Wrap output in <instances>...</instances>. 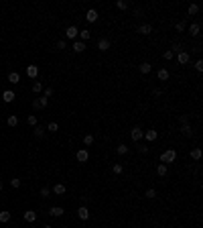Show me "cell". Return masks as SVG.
<instances>
[{
  "label": "cell",
  "instance_id": "cell-3",
  "mask_svg": "<svg viewBox=\"0 0 203 228\" xmlns=\"http://www.w3.org/2000/svg\"><path fill=\"white\" fill-rule=\"evenodd\" d=\"M85 19H88V23H96V20L100 19V14H98V10H96V8H89V10H88V14H85Z\"/></svg>",
  "mask_w": 203,
  "mask_h": 228
},
{
  "label": "cell",
  "instance_id": "cell-38",
  "mask_svg": "<svg viewBox=\"0 0 203 228\" xmlns=\"http://www.w3.org/2000/svg\"><path fill=\"white\" fill-rule=\"evenodd\" d=\"M163 57H165L167 61H169V59H173V57H175V53H173V51L169 49V51H165V53H163Z\"/></svg>",
  "mask_w": 203,
  "mask_h": 228
},
{
  "label": "cell",
  "instance_id": "cell-23",
  "mask_svg": "<svg viewBox=\"0 0 203 228\" xmlns=\"http://www.w3.org/2000/svg\"><path fill=\"white\" fill-rule=\"evenodd\" d=\"M35 136H37V139H43V136H45V128L43 126H35Z\"/></svg>",
  "mask_w": 203,
  "mask_h": 228
},
{
  "label": "cell",
  "instance_id": "cell-48",
  "mask_svg": "<svg viewBox=\"0 0 203 228\" xmlns=\"http://www.w3.org/2000/svg\"><path fill=\"white\" fill-rule=\"evenodd\" d=\"M33 108H35V110H39V108H41V106H39V100H33Z\"/></svg>",
  "mask_w": 203,
  "mask_h": 228
},
{
  "label": "cell",
  "instance_id": "cell-50",
  "mask_svg": "<svg viewBox=\"0 0 203 228\" xmlns=\"http://www.w3.org/2000/svg\"><path fill=\"white\" fill-rule=\"evenodd\" d=\"M43 228H53V226H43Z\"/></svg>",
  "mask_w": 203,
  "mask_h": 228
},
{
  "label": "cell",
  "instance_id": "cell-20",
  "mask_svg": "<svg viewBox=\"0 0 203 228\" xmlns=\"http://www.w3.org/2000/svg\"><path fill=\"white\" fill-rule=\"evenodd\" d=\"M19 80H20V75L16 74V71H10V74H8V81H10V84H19Z\"/></svg>",
  "mask_w": 203,
  "mask_h": 228
},
{
  "label": "cell",
  "instance_id": "cell-14",
  "mask_svg": "<svg viewBox=\"0 0 203 228\" xmlns=\"http://www.w3.org/2000/svg\"><path fill=\"white\" fill-rule=\"evenodd\" d=\"M27 75L29 77H37L39 75V67L37 65H27Z\"/></svg>",
  "mask_w": 203,
  "mask_h": 228
},
{
  "label": "cell",
  "instance_id": "cell-22",
  "mask_svg": "<svg viewBox=\"0 0 203 228\" xmlns=\"http://www.w3.org/2000/svg\"><path fill=\"white\" fill-rule=\"evenodd\" d=\"M152 70V65H150L148 61H144V63H140V74H148V71Z\"/></svg>",
  "mask_w": 203,
  "mask_h": 228
},
{
  "label": "cell",
  "instance_id": "cell-36",
  "mask_svg": "<svg viewBox=\"0 0 203 228\" xmlns=\"http://www.w3.org/2000/svg\"><path fill=\"white\" fill-rule=\"evenodd\" d=\"M112 169H114V173H116V175H120V173H122V171H124V167L120 165V163H116V165L112 167Z\"/></svg>",
  "mask_w": 203,
  "mask_h": 228
},
{
  "label": "cell",
  "instance_id": "cell-49",
  "mask_svg": "<svg viewBox=\"0 0 203 228\" xmlns=\"http://www.w3.org/2000/svg\"><path fill=\"white\" fill-rule=\"evenodd\" d=\"M0 192H2V181H0Z\"/></svg>",
  "mask_w": 203,
  "mask_h": 228
},
{
  "label": "cell",
  "instance_id": "cell-47",
  "mask_svg": "<svg viewBox=\"0 0 203 228\" xmlns=\"http://www.w3.org/2000/svg\"><path fill=\"white\" fill-rule=\"evenodd\" d=\"M179 120H181V124H187V122H189V118H187V116H185V114H183V116H181V118H179Z\"/></svg>",
  "mask_w": 203,
  "mask_h": 228
},
{
  "label": "cell",
  "instance_id": "cell-39",
  "mask_svg": "<svg viewBox=\"0 0 203 228\" xmlns=\"http://www.w3.org/2000/svg\"><path fill=\"white\" fill-rule=\"evenodd\" d=\"M195 70L197 71H203V61H201V59H197V61H195Z\"/></svg>",
  "mask_w": 203,
  "mask_h": 228
},
{
  "label": "cell",
  "instance_id": "cell-10",
  "mask_svg": "<svg viewBox=\"0 0 203 228\" xmlns=\"http://www.w3.org/2000/svg\"><path fill=\"white\" fill-rule=\"evenodd\" d=\"M138 33H140V35H150V33H152V27H150V25H140V27H138Z\"/></svg>",
  "mask_w": 203,
  "mask_h": 228
},
{
  "label": "cell",
  "instance_id": "cell-2",
  "mask_svg": "<svg viewBox=\"0 0 203 228\" xmlns=\"http://www.w3.org/2000/svg\"><path fill=\"white\" fill-rule=\"evenodd\" d=\"M130 136H132V141H134V143H138V141H142V136H144V131H142L140 126H134L130 131Z\"/></svg>",
  "mask_w": 203,
  "mask_h": 228
},
{
  "label": "cell",
  "instance_id": "cell-44",
  "mask_svg": "<svg viewBox=\"0 0 203 228\" xmlns=\"http://www.w3.org/2000/svg\"><path fill=\"white\" fill-rule=\"evenodd\" d=\"M53 96V88H45V98H51Z\"/></svg>",
  "mask_w": 203,
  "mask_h": 228
},
{
  "label": "cell",
  "instance_id": "cell-35",
  "mask_svg": "<svg viewBox=\"0 0 203 228\" xmlns=\"http://www.w3.org/2000/svg\"><path fill=\"white\" fill-rule=\"evenodd\" d=\"M116 6H118L120 10H126V8H128V2H124V0H118V2H116Z\"/></svg>",
  "mask_w": 203,
  "mask_h": 228
},
{
  "label": "cell",
  "instance_id": "cell-32",
  "mask_svg": "<svg viewBox=\"0 0 203 228\" xmlns=\"http://www.w3.org/2000/svg\"><path fill=\"white\" fill-rule=\"evenodd\" d=\"M10 220V212H0V222H8Z\"/></svg>",
  "mask_w": 203,
  "mask_h": 228
},
{
  "label": "cell",
  "instance_id": "cell-34",
  "mask_svg": "<svg viewBox=\"0 0 203 228\" xmlns=\"http://www.w3.org/2000/svg\"><path fill=\"white\" fill-rule=\"evenodd\" d=\"M47 104H49V98H39V106H41V108H47Z\"/></svg>",
  "mask_w": 203,
  "mask_h": 228
},
{
  "label": "cell",
  "instance_id": "cell-25",
  "mask_svg": "<svg viewBox=\"0 0 203 228\" xmlns=\"http://www.w3.org/2000/svg\"><path fill=\"white\" fill-rule=\"evenodd\" d=\"M158 80L167 81V80H169V71H167V70H158Z\"/></svg>",
  "mask_w": 203,
  "mask_h": 228
},
{
  "label": "cell",
  "instance_id": "cell-1",
  "mask_svg": "<svg viewBox=\"0 0 203 228\" xmlns=\"http://www.w3.org/2000/svg\"><path fill=\"white\" fill-rule=\"evenodd\" d=\"M175 159H177V151H175V149H169V151H165L161 155V163H165V165H167V163H173Z\"/></svg>",
  "mask_w": 203,
  "mask_h": 228
},
{
  "label": "cell",
  "instance_id": "cell-13",
  "mask_svg": "<svg viewBox=\"0 0 203 228\" xmlns=\"http://www.w3.org/2000/svg\"><path fill=\"white\" fill-rule=\"evenodd\" d=\"M49 214H51V216H55V218H59V216H63V214H65V210L59 208V206H55V208L49 210Z\"/></svg>",
  "mask_w": 203,
  "mask_h": 228
},
{
  "label": "cell",
  "instance_id": "cell-12",
  "mask_svg": "<svg viewBox=\"0 0 203 228\" xmlns=\"http://www.w3.org/2000/svg\"><path fill=\"white\" fill-rule=\"evenodd\" d=\"M181 132H183L185 136H193V135H195V132H193V128H191V124H189V122L181 126Z\"/></svg>",
  "mask_w": 203,
  "mask_h": 228
},
{
  "label": "cell",
  "instance_id": "cell-19",
  "mask_svg": "<svg viewBox=\"0 0 203 228\" xmlns=\"http://www.w3.org/2000/svg\"><path fill=\"white\" fill-rule=\"evenodd\" d=\"M157 136H158L157 131H146V132H144V139H146V141H157Z\"/></svg>",
  "mask_w": 203,
  "mask_h": 228
},
{
  "label": "cell",
  "instance_id": "cell-16",
  "mask_svg": "<svg viewBox=\"0 0 203 228\" xmlns=\"http://www.w3.org/2000/svg\"><path fill=\"white\" fill-rule=\"evenodd\" d=\"M65 192H67V187L63 186V183H57V186L53 187V193H57V196H63Z\"/></svg>",
  "mask_w": 203,
  "mask_h": 228
},
{
  "label": "cell",
  "instance_id": "cell-43",
  "mask_svg": "<svg viewBox=\"0 0 203 228\" xmlns=\"http://www.w3.org/2000/svg\"><path fill=\"white\" fill-rule=\"evenodd\" d=\"M138 153H140V155L148 153V147H144V145H140V147H138Z\"/></svg>",
  "mask_w": 203,
  "mask_h": 228
},
{
  "label": "cell",
  "instance_id": "cell-28",
  "mask_svg": "<svg viewBox=\"0 0 203 228\" xmlns=\"http://www.w3.org/2000/svg\"><path fill=\"white\" fill-rule=\"evenodd\" d=\"M47 131H49V132H57L59 131V124L57 122H49V124H47Z\"/></svg>",
  "mask_w": 203,
  "mask_h": 228
},
{
  "label": "cell",
  "instance_id": "cell-26",
  "mask_svg": "<svg viewBox=\"0 0 203 228\" xmlns=\"http://www.w3.org/2000/svg\"><path fill=\"white\" fill-rule=\"evenodd\" d=\"M6 122H8V126H16V124H19V118L12 114V116H8V118H6Z\"/></svg>",
  "mask_w": 203,
  "mask_h": 228
},
{
  "label": "cell",
  "instance_id": "cell-7",
  "mask_svg": "<svg viewBox=\"0 0 203 228\" xmlns=\"http://www.w3.org/2000/svg\"><path fill=\"white\" fill-rule=\"evenodd\" d=\"M77 216H79L81 220H88L89 218V210L85 208V206H81V208H77Z\"/></svg>",
  "mask_w": 203,
  "mask_h": 228
},
{
  "label": "cell",
  "instance_id": "cell-40",
  "mask_svg": "<svg viewBox=\"0 0 203 228\" xmlns=\"http://www.w3.org/2000/svg\"><path fill=\"white\" fill-rule=\"evenodd\" d=\"M29 124H31V126H37V116H29Z\"/></svg>",
  "mask_w": 203,
  "mask_h": 228
},
{
  "label": "cell",
  "instance_id": "cell-27",
  "mask_svg": "<svg viewBox=\"0 0 203 228\" xmlns=\"http://www.w3.org/2000/svg\"><path fill=\"white\" fill-rule=\"evenodd\" d=\"M191 159H195V161H197V159H201V149H191Z\"/></svg>",
  "mask_w": 203,
  "mask_h": 228
},
{
  "label": "cell",
  "instance_id": "cell-30",
  "mask_svg": "<svg viewBox=\"0 0 203 228\" xmlns=\"http://www.w3.org/2000/svg\"><path fill=\"white\" fill-rule=\"evenodd\" d=\"M83 145H85V147L93 145V135H85V136H83Z\"/></svg>",
  "mask_w": 203,
  "mask_h": 228
},
{
  "label": "cell",
  "instance_id": "cell-11",
  "mask_svg": "<svg viewBox=\"0 0 203 228\" xmlns=\"http://www.w3.org/2000/svg\"><path fill=\"white\" fill-rule=\"evenodd\" d=\"M73 51H75V53H83V51H85V43L73 41Z\"/></svg>",
  "mask_w": 203,
  "mask_h": 228
},
{
  "label": "cell",
  "instance_id": "cell-9",
  "mask_svg": "<svg viewBox=\"0 0 203 228\" xmlns=\"http://www.w3.org/2000/svg\"><path fill=\"white\" fill-rule=\"evenodd\" d=\"M23 218H24L27 222H35V220H37V212H33V210H27V212L23 214Z\"/></svg>",
  "mask_w": 203,
  "mask_h": 228
},
{
  "label": "cell",
  "instance_id": "cell-18",
  "mask_svg": "<svg viewBox=\"0 0 203 228\" xmlns=\"http://www.w3.org/2000/svg\"><path fill=\"white\" fill-rule=\"evenodd\" d=\"M14 98H16V96H14V92H10V90H6V92L2 94V100H4V102H12Z\"/></svg>",
  "mask_w": 203,
  "mask_h": 228
},
{
  "label": "cell",
  "instance_id": "cell-21",
  "mask_svg": "<svg viewBox=\"0 0 203 228\" xmlns=\"http://www.w3.org/2000/svg\"><path fill=\"white\" fill-rule=\"evenodd\" d=\"M89 37H92V33H89L88 29H83V31H79V39H81V43H85V41H88Z\"/></svg>",
  "mask_w": 203,
  "mask_h": 228
},
{
  "label": "cell",
  "instance_id": "cell-4",
  "mask_svg": "<svg viewBox=\"0 0 203 228\" xmlns=\"http://www.w3.org/2000/svg\"><path fill=\"white\" fill-rule=\"evenodd\" d=\"M65 35H67V39H73V41H77V35H79V31H77V27H67V31H65Z\"/></svg>",
  "mask_w": 203,
  "mask_h": 228
},
{
  "label": "cell",
  "instance_id": "cell-5",
  "mask_svg": "<svg viewBox=\"0 0 203 228\" xmlns=\"http://www.w3.org/2000/svg\"><path fill=\"white\" fill-rule=\"evenodd\" d=\"M189 59H191V57H189V53H187V51H181V53L177 55V61H179L181 65H187V63H189Z\"/></svg>",
  "mask_w": 203,
  "mask_h": 228
},
{
  "label": "cell",
  "instance_id": "cell-46",
  "mask_svg": "<svg viewBox=\"0 0 203 228\" xmlns=\"http://www.w3.org/2000/svg\"><path fill=\"white\" fill-rule=\"evenodd\" d=\"M57 49H65V41H63V39L57 43Z\"/></svg>",
  "mask_w": 203,
  "mask_h": 228
},
{
  "label": "cell",
  "instance_id": "cell-41",
  "mask_svg": "<svg viewBox=\"0 0 203 228\" xmlns=\"http://www.w3.org/2000/svg\"><path fill=\"white\" fill-rule=\"evenodd\" d=\"M10 186L14 187V190H16V187H20V179H10Z\"/></svg>",
  "mask_w": 203,
  "mask_h": 228
},
{
  "label": "cell",
  "instance_id": "cell-42",
  "mask_svg": "<svg viewBox=\"0 0 203 228\" xmlns=\"http://www.w3.org/2000/svg\"><path fill=\"white\" fill-rule=\"evenodd\" d=\"M173 53H175V51H177V53H181V43H175V45H173Z\"/></svg>",
  "mask_w": 203,
  "mask_h": 228
},
{
  "label": "cell",
  "instance_id": "cell-15",
  "mask_svg": "<svg viewBox=\"0 0 203 228\" xmlns=\"http://www.w3.org/2000/svg\"><path fill=\"white\" fill-rule=\"evenodd\" d=\"M167 171H169V169H167V165H165V163H158V165H157V175L165 177V175H167Z\"/></svg>",
  "mask_w": 203,
  "mask_h": 228
},
{
  "label": "cell",
  "instance_id": "cell-8",
  "mask_svg": "<svg viewBox=\"0 0 203 228\" xmlns=\"http://www.w3.org/2000/svg\"><path fill=\"white\" fill-rule=\"evenodd\" d=\"M98 49L100 51H108L110 49V39H100V41H98Z\"/></svg>",
  "mask_w": 203,
  "mask_h": 228
},
{
  "label": "cell",
  "instance_id": "cell-33",
  "mask_svg": "<svg viewBox=\"0 0 203 228\" xmlns=\"http://www.w3.org/2000/svg\"><path fill=\"white\" fill-rule=\"evenodd\" d=\"M41 90H43V84H41V81H35V84H33V92H35V94H39Z\"/></svg>",
  "mask_w": 203,
  "mask_h": 228
},
{
  "label": "cell",
  "instance_id": "cell-17",
  "mask_svg": "<svg viewBox=\"0 0 203 228\" xmlns=\"http://www.w3.org/2000/svg\"><path fill=\"white\" fill-rule=\"evenodd\" d=\"M199 31H201V27H199V23H193L191 27H189V33H191L193 37H197L199 35Z\"/></svg>",
  "mask_w": 203,
  "mask_h": 228
},
{
  "label": "cell",
  "instance_id": "cell-29",
  "mask_svg": "<svg viewBox=\"0 0 203 228\" xmlns=\"http://www.w3.org/2000/svg\"><path fill=\"white\" fill-rule=\"evenodd\" d=\"M144 197H148V200H154V197H157V190H152V187H150V190H146Z\"/></svg>",
  "mask_w": 203,
  "mask_h": 228
},
{
  "label": "cell",
  "instance_id": "cell-24",
  "mask_svg": "<svg viewBox=\"0 0 203 228\" xmlns=\"http://www.w3.org/2000/svg\"><path fill=\"white\" fill-rule=\"evenodd\" d=\"M197 12H199V6H197V4H191V6L187 8V14L189 16H193V14H197Z\"/></svg>",
  "mask_w": 203,
  "mask_h": 228
},
{
  "label": "cell",
  "instance_id": "cell-31",
  "mask_svg": "<svg viewBox=\"0 0 203 228\" xmlns=\"http://www.w3.org/2000/svg\"><path fill=\"white\" fill-rule=\"evenodd\" d=\"M116 153H118V155H126L128 153V147H126V145H118V147H116Z\"/></svg>",
  "mask_w": 203,
  "mask_h": 228
},
{
  "label": "cell",
  "instance_id": "cell-37",
  "mask_svg": "<svg viewBox=\"0 0 203 228\" xmlns=\"http://www.w3.org/2000/svg\"><path fill=\"white\" fill-rule=\"evenodd\" d=\"M175 29H177L179 33H183V31H185V23H183V20H179V23L175 25Z\"/></svg>",
  "mask_w": 203,
  "mask_h": 228
},
{
  "label": "cell",
  "instance_id": "cell-45",
  "mask_svg": "<svg viewBox=\"0 0 203 228\" xmlns=\"http://www.w3.org/2000/svg\"><path fill=\"white\" fill-rule=\"evenodd\" d=\"M49 193H51V192H49V187H43V190H41V196H43V197H47Z\"/></svg>",
  "mask_w": 203,
  "mask_h": 228
},
{
  "label": "cell",
  "instance_id": "cell-6",
  "mask_svg": "<svg viewBox=\"0 0 203 228\" xmlns=\"http://www.w3.org/2000/svg\"><path fill=\"white\" fill-rule=\"evenodd\" d=\"M89 159V153L85 151V149H79V151H77V161L79 163H85Z\"/></svg>",
  "mask_w": 203,
  "mask_h": 228
}]
</instances>
